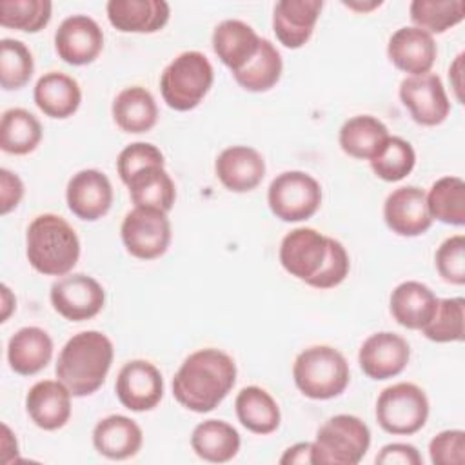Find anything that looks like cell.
Instances as JSON below:
<instances>
[{"label": "cell", "instance_id": "ac0fdd59", "mask_svg": "<svg viewBox=\"0 0 465 465\" xmlns=\"http://www.w3.org/2000/svg\"><path fill=\"white\" fill-rule=\"evenodd\" d=\"M322 0H280L272 11V31L287 49H300L312 36Z\"/></svg>", "mask_w": 465, "mask_h": 465}, {"label": "cell", "instance_id": "5bb4252c", "mask_svg": "<svg viewBox=\"0 0 465 465\" xmlns=\"http://www.w3.org/2000/svg\"><path fill=\"white\" fill-rule=\"evenodd\" d=\"M411 347L396 332L381 331L371 334L360 347L358 363L371 380H389L398 376L409 363Z\"/></svg>", "mask_w": 465, "mask_h": 465}, {"label": "cell", "instance_id": "681fc988", "mask_svg": "<svg viewBox=\"0 0 465 465\" xmlns=\"http://www.w3.org/2000/svg\"><path fill=\"white\" fill-rule=\"evenodd\" d=\"M13 309H15V296L11 294L7 285H2V320L0 322H5Z\"/></svg>", "mask_w": 465, "mask_h": 465}, {"label": "cell", "instance_id": "ee69618b", "mask_svg": "<svg viewBox=\"0 0 465 465\" xmlns=\"http://www.w3.org/2000/svg\"><path fill=\"white\" fill-rule=\"evenodd\" d=\"M429 454L434 465H463L465 432L461 429L438 432L429 443Z\"/></svg>", "mask_w": 465, "mask_h": 465}, {"label": "cell", "instance_id": "cb8c5ba5", "mask_svg": "<svg viewBox=\"0 0 465 465\" xmlns=\"http://www.w3.org/2000/svg\"><path fill=\"white\" fill-rule=\"evenodd\" d=\"M262 38L242 20H223L213 31V49L232 73L243 69L258 53Z\"/></svg>", "mask_w": 465, "mask_h": 465}, {"label": "cell", "instance_id": "30bf717a", "mask_svg": "<svg viewBox=\"0 0 465 465\" xmlns=\"http://www.w3.org/2000/svg\"><path fill=\"white\" fill-rule=\"evenodd\" d=\"M53 309L69 322H84L94 318L105 303L104 287L84 272L67 274L51 285Z\"/></svg>", "mask_w": 465, "mask_h": 465}, {"label": "cell", "instance_id": "7a4b0ae2", "mask_svg": "<svg viewBox=\"0 0 465 465\" xmlns=\"http://www.w3.org/2000/svg\"><path fill=\"white\" fill-rule=\"evenodd\" d=\"M113 356V341L104 332L84 331L62 347L54 372L73 396H89L104 385Z\"/></svg>", "mask_w": 465, "mask_h": 465}, {"label": "cell", "instance_id": "f6af8a7d", "mask_svg": "<svg viewBox=\"0 0 465 465\" xmlns=\"http://www.w3.org/2000/svg\"><path fill=\"white\" fill-rule=\"evenodd\" d=\"M380 465H421L423 458L411 443H389L376 456Z\"/></svg>", "mask_w": 465, "mask_h": 465}, {"label": "cell", "instance_id": "9a60e30c", "mask_svg": "<svg viewBox=\"0 0 465 465\" xmlns=\"http://www.w3.org/2000/svg\"><path fill=\"white\" fill-rule=\"evenodd\" d=\"M54 49L65 64H91L104 49V33L91 16L73 15L58 25L54 33Z\"/></svg>", "mask_w": 465, "mask_h": 465}, {"label": "cell", "instance_id": "f1b7e54d", "mask_svg": "<svg viewBox=\"0 0 465 465\" xmlns=\"http://www.w3.org/2000/svg\"><path fill=\"white\" fill-rule=\"evenodd\" d=\"M389 136V129L381 120L371 114H356L341 125L338 142L345 154L371 162L383 149Z\"/></svg>", "mask_w": 465, "mask_h": 465}, {"label": "cell", "instance_id": "8d00e7d4", "mask_svg": "<svg viewBox=\"0 0 465 465\" xmlns=\"http://www.w3.org/2000/svg\"><path fill=\"white\" fill-rule=\"evenodd\" d=\"M51 13L53 4L49 0H2L0 25L24 33H38L49 24Z\"/></svg>", "mask_w": 465, "mask_h": 465}, {"label": "cell", "instance_id": "f546056e", "mask_svg": "<svg viewBox=\"0 0 465 465\" xmlns=\"http://www.w3.org/2000/svg\"><path fill=\"white\" fill-rule=\"evenodd\" d=\"M238 430L223 420H205L193 429L191 447L198 458L211 463H227L240 450Z\"/></svg>", "mask_w": 465, "mask_h": 465}, {"label": "cell", "instance_id": "b9f144b4", "mask_svg": "<svg viewBox=\"0 0 465 465\" xmlns=\"http://www.w3.org/2000/svg\"><path fill=\"white\" fill-rule=\"evenodd\" d=\"M351 269V262H349V254L345 251V247L341 245V242L334 240V238H327V258L322 265V269L316 272V276H312L307 285L314 287V289H332L336 285H340Z\"/></svg>", "mask_w": 465, "mask_h": 465}, {"label": "cell", "instance_id": "8992f818", "mask_svg": "<svg viewBox=\"0 0 465 465\" xmlns=\"http://www.w3.org/2000/svg\"><path fill=\"white\" fill-rule=\"evenodd\" d=\"M314 465H356L371 445V430L358 416L336 414L316 432Z\"/></svg>", "mask_w": 465, "mask_h": 465}, {"label": "cell", "instance_id": "603a6c76", "mask_svg": "<svg viewBox=\"0 0 465 465\" xmlns=\"http://www.w3.org/2000/svg\"><path fill=\"white\" fill-rule=\"evenodd\" d=\"M438 296L421 282H401L394 287L389 300L392 318L405 329L421 331L434 316Z\"/></svg>", "mask_w": 465, "mask_h": 465}, {"label": "cell", "instance_id": "484cf974", "mask_svg": "<svg viewBox=\"0 0 465 465\" xmlns=\"http://www.w3.org/2000/svg\"><path fill=\"white\" fill-rule=\"evenodd\" d=\"M33 98L45 116L64 120L78 111L82 91L73 76L60 71H49L38 78Z\"/></svg>", "mask_w": 465, "mask_h": 465}, {"label": "cell", "instance_id": "7402d4cb", "mask_svg": "<svg viewBox=\"0 0 465 465\" xmlns=\"http://www.w3.org/2000/svg\"><path fill=\"white\" fill-rule=\"evenodd\" d=\"M105 11L109 24L122 33H156L171 15L163 0H109Z\"/></svg>", "mask_w": 465, "mask_h": 465}, {"label": "cell", "instance_id": "44dd1931", "mask_svg": "<svg viewBox=\"0 0 465 465\" xmlns=\"http://www.w3.org/2000/svg\"><path fill=\"white\" fill-rule=\"evenodd\" d=\"M71 391L60 380H42L29 389L25 411L36 427L56 430L71 418Z\"/></svg>", "mask_w": 465, "mask_h": 465}, {"label": "cell", "instance_id": "60d3db41", "mask_svg": "<svg viewBox=\"0 0 465 465\" xmlns=\"http://www.w3.org/2000/svg\"><path fill=\"white\" fill-rule=\"evenodd\" d=\"M438 274L447 283H465V236L454 234L447 238L434 254Z\"/></svg>", "mask_w": 465, "mask_h": 465}, {"label": "cell", "instance_id": "3957f363", "mask_svg": "<svg viewBox=\"0 0 465 465\" xmlns=\"http://www.w3.org/2000/svg\"><path fill=\"white\" fill-rule=\"evenodd\" d=\"M25 256L45 276H65L80 258V240L62 216L38 214L25 232Z\"/></svg>", "mask_w": 465, "mask_h": 465}, {"label": "cell", "instance_id": "d6986e66", "mask_svg": "<svg viewBox=\"0 0 465 465\" xmlns=\"http://www.w3.org/2000/svg\"><path fill=\"white\" fill-rule=\"evenodd\" d=\"M438 54L436 42L432 35L414 27H400L392 33L387 44L389 60L409 76L425 74L434 65Z\"/></svg>", "mask_w": 465, "mask_h": 465}, {"label": "cell", "instance_id": "83f0119b", "mask_svg": "<svg viewBox=\"0 0 465 465\" xmlns=\"http://www.w3.org/2000/svg\"><path fill=\"white\" fill-rule=\"evenodd\" d=\"M113 118L124 133L140 134L156 125L158 105L153 94L140 85L122 89L113 100Z\"/></svg>", "mask_w": 465, "mask_h": 465}, {"label": "cell", "instance_id": "ffe728a7", "mask_svg": "<svg viewBox=\"0 0 465 465\" xmlns=\"http://www.w3.org/2000/svg\"><path fill=\"white\" fill-rule=\"evenodd\" d=\"M214 171L225 189L232 193H249L262 183L265 176V160L249 145H232L218 154Z\"/></svg>", "mask_w": 465, "mask_h": 465}, {"label": "cell", "instance_id": "4316f807", "mask_svg": "<svg viewBox=\"0 0 465 465\" xmlns=\"http://www.w3.org/2000/svg\"><path fill=\"white\" fill-rule=\"evenodd\" d=\"M53 356V340L40 327H22L7 343L9 367L20 376L40 372Z\"/></svg>", "mask_w": 465, "mask_h": 465}, {"label": "cell", "instance_id": "4fadbf2b", "mask_svg": "<svg viewBox=\"0 0 465 465\" xmlns=\"http://www.w3.org/2000/svg\"><path fill=\"white\" fill-rule=\"evenodd\" d=\"M327 238L312 227H298L287 232L280 243V263L294 278L309 282L327 258Z\"/></svg>", "mask_w": 465, "mask_h": 465}, {"label": "cell", "instance_id": "7bdbcfd3", "mask_svg": "<svg viewBox=\"0 0 465 465\" xmlns=\"http://www.w3.org/2000/svg\"><path fill=\"white\" fill-rule=\"evenodd\" d=\"M153 165H163V154L156 145L147 142L129 143L116 158V171L124 183H127L138 171Z\"/></svg>", "mask_w": 465, "mask_h": 465}, {"label": "cell", "instance_id": "74e56055", "mask_svg": "<svg viewBox=\"0 0 465 465\" xmlns=\"http://www.w3.org/2000/svg\"><path fill=\"white\" fill-rule=\"evenodd\" d=\"M35 60L27 45L15 38L0 40V85L5 91L22 89L33 76Z\"/></svg>", "mask_w": 465, "mask_h": 465}, {"label": "cell", "instance_id": "9c48e42d", "mask_svg": "<svg viewBox=\"0 0 465 465\" xmlns=\"http://www.w3.org/2000/svg\"><path fill=\"white\" fill-rule=\"evenodd\" d=\"M127 252L140 260H154L165 254L171 243V222L167 213L151 207H134L120 227Z\"/></svg>", "mask_w": 465, "mask_h": 465}, {"label": "cell", "instance_id": "ab89813d", "mask_svg": "<svg viewBox=\"0 0 465 465\" xmlns=\"http://www.w3.org/2000/svg\"><path fill=\"white\" fill-rule=\"evenodd\" d=\"M416 165V153L412 145L400 138L389 136L383 149L371 160V169L374 174L385 182H400Z\"/></svg>", "mask_w": 465, "mask_h": 465}, {"label": "cell", "instance_id": "e0dca14e", "mask_svg": "<svg viewBox=\"0 0 465 465\" xmlns=\"http://www.w3.org/2000/svg\"><path fill=\"white\" fill-rule=\"evenodd\" d=\"M383 220L398 236H420L432 225L425 193L420 187L405 185L394 189L383 203Z\"/></svg>", "mask_w": 465, "mask_h": 465}, {"label": "cell", "instance_id": "6da1fadb", "mask_svg": "<svg viewBox=\"0 0 465 465\" xmlns=\"http://www.w3.org/2000/svg\"><path fill=\"white\" fill-rule=\"evenodd\" d=\"M236 381L234 360L220 349L189 354L173 378V396L187 411L203 414L216 409Z\"/></svg>", "mask_w": 465, "mask_h": 465}, {"label": "cell", "instance_id": "52a82bcc", "mask_svg": "<svg viewBox=\"0 0 465 465\" xmlns=\"http://www.w3.org/2000/svg\"><path fill=\"white\" fill-rule=\"evenodd\" d=\"M429 418V400L423 389L414 383L400 381L385 387L376 400L378 425L398 436L418 432Z\"/></svg>", "mask_w": 465, "mask_h": 465}, {"label": "cell", "instance_id": "f35d334b", "mask_svg": "<svg viewBox=\"0 0 465 465\" xmlns=\"http://www.w3.org/2000/svg\"><path fill=\"white\" fill-rule=\"evenodd\" d=\"M463 322H465V300L461 296L438 300L436 312L432 320L421 329V332L427 340L436 343L461 341L465 332Z\"/></svg>", "mask_w": 465, "mask_h": 465}, {"label": "cell", "instance_id": "836d02e7", "mask_svg": "<svg viewBox=\"0 0 465 465\" xmlns=\"http://www.w3.org/2000/svg\"><path fill=\"white\" fill-rule=\"evenodd\" d=\"M425 200L432 220L458 227L465 223V182L460 176L436 180L425 194Z\"/></svg>", "mask_w": 465, "mask_h": 465}, {"label": "cell", "instance_id": "1f68e13d", "mask_svg": "<svg viewBox=\"0 0 465 465\" xmlns=\"http://www.w3.org/2000/svg\"><path fill=\"white\" fill-rule=\"evenodd\" d=\"M134 207H151L169 213L176 200V187L163 165H153L138 171L127 183Z\"/></svg>", "mask_w": 465, "mask_h": 465}, {"label": "cell", "instance_id": "5b68a950", "mask_svg": "<svg viewBox=\"0 0 465 465\" xmlns=\"http://www.w3.org/2000/svg\"><path fill=\"white\" fill-rule=\"evenodd\" d=\"M213 80L214 71L207 56L200 51H183L160 76L162 98L174 111H191L205 98Z\"/></svg>", "mask_w": 465, "mask_h": 465}, {"label": "cell", "instance_id": "d6a6232c", "mask_svg": "<svg viewBox=\"0 0 465 465\" xmlns=\"http://www.w3.org/2000/svg\"><path fill=\"white\" fill-rule=\"evenodd\" d=\"M42 140L38 118L22 107L4 111L0 120V147L7 154H29Z\"/></svg>", "mask_w": 465, "mask_h": 465}, {"label": "cell", "instance_id": "277c9868", "mask_svg": "<svg viewBox=\"0 0 465 465\" xmlns=\"http://www.w3.org/2000/svg\"><path fill=\"white\" fill-rule=\"evenodd\" d=\"M298 391L311 400H331L340 396L351 380L345 356L329 345H312L302 351L292 365Z\"/></svg>", "mask_w": 465, "mask_h": 465}, {"label": "cell", "instance_id": "e575fe53", "mask_svg": "<svg viewBox=\"0 0 465 465\" xmlns=\"http://www.w3.org/2000/svg\"><path fill=\"white\" fill-rule=\"evenodd\" d=\"M283 62L280 51L265 38H262L260 49L254 58L240 71L232 73L236 84L251 93H263L274 87L282 76Z\"/></svg>", "mask_w": 465, "mask_h": 465}, {"label": "cell", "instance_id": "4dcf8cb0", "mask_svg": "<svg viewBox=\"0 0 465 465\" xmlns=\"http://www.w3.org/2000/svg\"><path fill=\"white\" fill-rule=\"evenodd\" d=\"M238 421L254 434H271L280 427V407L274 398L262 387H243L234 400Z\"/></svg>", "mask_w": 465, "mask_h": 465}, {"label": "cell", "instance_id": "d590c367", "mask_svg": "<svg viewBox=\"0 0 465 465\" xmlns=\"http://www.w3.org/2000/svg\"><path fill=\"white\" fill-rule=\"evenodd\" d=\"M409 15L414 27L440 35L454 27L465 18L463 0H414L409 5Z\"/></svg>", "mask_w": 465, "mask_h": 465}, {"label": "cell", "instance_id": "c3c4849f", "mask_svg": "<svg viewBox=\"0 0 465 465\" xmlns=\"http://www.w3.org/2000/svg\"><path fill=\"white\" fill-rule=\"evenodd\" d=\"M463 53H460L456 56V60L450 64L449 67V78H450V84L454 87V93H456V98L458 102L463 104V94H461V89H463V80H461V74H463Z\"/></svg>", "mask_w": 465, "mask_h": 465}, {"label": "cell", "instance_id": "2e32d148", "mask_svg": "<svg viewBox=\"0 0 465 465\" xmlns=\"http://www.w3.org/2000/svg\"><path fill=\"white\" fill-rule=\"evenodd\" d=\"M69 211L85 222L105 216L113 205V185L98 169H84L71 176L65 189Z\"/></svg>", "mask_w": 465, "mask_h": 465}, {"label": "cell", "instance_id": "7dc6e473", "mask_svg": "<svg viewBox=\"0 0 465 465\" xmlns=\"http://www.w3.org/2000/svg\"><path fill=\"white\" fill-rule=\"evenodd\" d=\"M280 463L282 465H291V463H300V465L311 463V465H314V443L312 441L294 443L292 447H289L282 454Z\"/></svg>", "mask_w": 465, "mask_h": 465}, {"label": "cell", "instance_id": "bcb514c9", "mask_svg": "<svg viewBox=\"0 0 465 465\" xmlns=\"http://www.w3.org/2000/svg\"><path fill=\"white\" fill-rule=\"evenodd\" d=\"M24 196V183L18 174L0 169V214H7L18 207Z\"/></svg>", "mask_w": 465, "mask_h": 465}, {"label": "cell", "instance_id": "8fae6325", "mask_svg": "<svg viewBox=\"0 0 465 465\" xmlns=\"http://www.w3.org/2000/svg\"><path fill=\"white\" fill-rule=\"evenodd\" d=\"M400 100L407 107L411 118L425 127L445 122L450 113L443 82L434 73L407 76L400 84Z\"/></svg>", "mask_w": 465, "mask_h": 465}, {"label": "cell", "instance_id": "7c38bea8", "mask_svg": "<svg viewBox=\"0 0 465 465\" xmlns=\"http://www.w3.org/2000/svg\"><path fill=\"white\" fill-rule=\"evenodd\" d=\"M114 391L125 409L134 412L151 411L163 396V378L154 363L131 360L120 369Z\"/></svg>", "mask_w": 465, "mask_h": 465}, {"label": "cell", "instance_id": "ba28073f", "mask_svg": "<svg viewBox=\"0 0 465 465\" xmlns=\"http://www.w3.org/2000/svg\"><path fill=\"white\" fill-rule=\"evenodd\" d=\"M267 203L282 222H303L320 209L322 187L303 171H285L271 182Z\"/></svg>", "mask_w": 465, "mask_h": 465}, {"label": "cell", "instance_id": "f907efd6", "mask_svg": "<svg viewBox=\"0 0 465 465\" xmlns=\"http://www.w3.org/2000/svg\"><path fill=\"white\" fill-rule=\"evenodd\" d=\"M343 5H347V7H351V9H354V11H371V9H374V7H378V5H381V2L378 0H374V2H371V4H361V2H343Z\"/></svg>", "mask_w": 465, "mask_h": 465}, {"label": "cell", "instance_id": "d4e9b609", "mask_svg": "<svg viewBox=\"0 0 465 465\" xmlns=\"http://www.w3.org/2000/svg\"><path fill=\"white\" fill-rule=\"evenodd\" d=\"M143 434L140 425L122 414L100 420L93 429V445L98 454L109 460H127L142 449Z\"/></svg>", "mask_w": 465, "mask_h": 465}]
</instances>
